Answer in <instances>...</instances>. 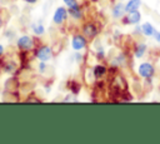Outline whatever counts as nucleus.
Instances as JSON below:
<instances>
[{"label": "nucleus", "instance_id": "1a4fd4ad", "mask_svg": "<svg viewBox=\"0 0 160 144\" xmlns=\"http://www.w3.org/2000/svg\"><path fill=\"white\" fill-rule=\"evenodd\" d=\"M5 90L8 93H14L15 89L18 88V80L15 78H9L6 81H5V85H4Z\"/></svg>", "mask_w": 160, "mask_h": 144}, {"label": "nucleus", "instance_id": "423d86ee", "mask_svg": "<svg viewBox=\"0 0 160 144\" xmlns=\"http://www.w3.org/2000/svg\"><path fill=\"white\" fill-rule=\"evenodd\" d=\"M71 46L74 50H81L86 46V39L81 35H75L71 40Z\"/></svg>", "mask_w": 160, "mask_h": 144}, {"label": "nucleus", "instance_id": "f03ea898", "mask_svg": "<svg viewBox=\"0 0 160 144\" xmlns=\"http://www.w3.org/2000/svg\"><path fill=\"white\" fill-rule=\"evenodd\" d=\"M36 58H38L39 60H41V61H48V60H50V59L52 58V50H51V48L48 46V45H42L41 48L38 49V51H36Z\"/></svg>", "mask_w": 160, "mask_h": 144}, {"label": "nucleus", "instance_id": "4468645a", "mask_svg": "<svg viewBox=\"0 0 160 144\" xmlns=\"http://www.w3.org/2000/svg\"><path fill=\"white\" fill-rule=\"evenodd\" d=\"M31 29H32V31H34L36 35H42L44 31H45L44 25H42L41 23H32V24H31Z\"/></svg>", "mask_w": 160, "mask_h": 144}, {"label": "nucleus", "instance_id": "9d476101", "mask_svg": "<svg viewBox=\"0 0 160 144\" xmlns=\"http://www.w3.org/2000/svg\"><path fill=\"white\" fill-rule=\"evenodd\" d=\"M140 5H141V0H129L128 4L125 5V10L126 13L135 11V10H139Z\"/></svg>", "mask_w": 160, "mask_h": 144}, {"label": "nucleus", "instance_id": "a211bd4d", "mask_svg": "<svg viewBox=\"0 0 160 144\" xmlns=\"http://www.w3.org/2000/svg\"><path fill=\"white\" fill-rule=\"evenodd\" d=\"M154 36H155V40L158 43H160V31H155L154 33Z\"/></svg>", "mask_w": 160, "mask_h": 144}, {"label": "nucleus", "instance_id": "f257e3e1", "mask_svg": "<svg viewBox=\"0 0 160 144\" xmlns=\"http://www.w3.org/2000/svg\"><path fill=\"white\" fill-rule=\"evenodd\" d=\"M154 73H155V69H154L152 64H150V63H141L138 68V74L141 78H145V79L152 78Z\"/></svg>", "mask_w": 160, "mask_h": 144}, {"label": "nucleus", "instance_id": "2eb2a0df", "mask_svg": "<svg viewBox=\"0 0 160 144\" xmlns=\"http://www.w3.org/2000/svg\"><path fill=\"white\" fill-rule=\"evenodd\" d=\"M92 73H94V76H95V78H101L102 75L106 74V68L102 66V65H96V66L94 68Z\"/></svg>", "mask_w": 160, "mask_h": 144}, {"label": "nucleus", "instance_id": "39448f33", "mask_svg": "<svg viewBox=\"0 0 160 144\" xmlns=\"http://www.w3.org/2000/svg\"><path fill=\"white\" fill-rule=\"evenodd\" d=\"M141 20V14L139 13V10H135V11H130L126 18H124V24H132V25H136L139 24Z\"/></svg>", "mask_w": 160, "mask_h": 144}, {"label": "nucleus", "instance_id": "9b49d317", "mask_svg": "<svg viewBox=\"0 0 160 144\" xmlns=\"http://www.w3.org/2000/svg\"><path fill=\"white\" fill-rule=\"evenodd\" d=\"M141 31L145 36H152L154 33H155V29L150 23H145V24L141 25Z\"/></svg>", "mask_w": 160, "mask_h": 144}, {"label": "nucleus", "instance_id": "7ed1b4c3", "mask_svg": "<svg viewBox=\"0 0 160 144\" xmlns=\"http://www.w3.org/2000/svg\"><path fill=\"white\" fill-rule=\"evenodd\" d=\"M18 46L21 49V50H24V51H28V50H30L32 46H34V41H32V39L29 36V35H22V36H20L19 39H18Z\"/></svg>", "mask_w": 160, "mask_h": 144}, {"label": "nucleus", "instance_id": "4be33fe9", "mask_svg": "<svg viewBox=\"0 0 160 144\" xmlns=\"http://www.w3.org/2000/svg\"><path fill=\"white\" fill-rule=\"evenodd\" d=\"M159 63H160V60H159Z\"/></svg>", "mask_w": 160, "mask_h": 144}, {"label": "nucleus", "instance_id": "6e6552de", "mask_svg": "<svg viewBox=\"0 0 160 144\" xmlns=\"http://www.w3.org/2000/svg\"><path fill=\"white\" fill-rule=\"evenodd\" d=\"M125 5L122 4V3H118V4H115V6L112 8V16L115 18V19H120V18H122L124 16V14H125Z\"/></svg>", "mask_w": 160, "mask_h": 144}, {"label": "nucleus", "instance_id": "6ab92c4d", "mask_svg": "<svg viewBox=\"0 0 160 144\" xmlns=\"http://www.w3.org/2000/svg\"><path fill=\"white\" fill-rule=\"evenodd\" d=\"M25 3H28V4H35L38 0H24Z\"/></svg>", "mask_w": 160, "mask_h": 144}, {"label": "nucleus", "instance_id": "f8f14e48", "mask_svg": "<svg viewBox=\"0 0 160 144\" xmlns=\"http://www.w3.org/2000/svg\"><path fill=\"white\" fill-rule=\"evenodd\" d=\"M145 51H146V44L140 43V44H138V45L135 46L134 55H135V58H141V56L145 54Z\"/></svg>", "mask_w": 160, "mask_h": 144}, {"label": "nucleus", "instance_id": "f3484780", "mask_svg": "<svg viewBox=\"0 0 160 144\" xmlns=\"http://www.w3.org/2000/svg\"><path fill=\"white\" fill-rule=\"evenodd\" d=\"M69 8H74V6H78V3H76V0H62Z\"/></svg>", "mask_w": 160, "mask_h": 144}, {"label": "nucleus", "instance_id": "412c9836", "mask_svg": "<svg viewBox=\"0 0 160 144\" xmlns=\"http://www.w3.org/2000/svg\"><path fill=\"white\" fill-rule=\"evenodd\" d=\"M0 26H1V20H0Z\"/></svg>", "mask_w": 160, "mask_h": 144}, {"label": "nucleus", "instance_id": "dca6fc26", "mask_svg": "<svg viewBox=\"0 0 160 144\" xmlns=\"http://www.w3.org/2000/svg\"><path fill=\"white\" fill-rule=\"evenodd\" d=\"M70 88H71L72 94H78V93H79V90H80V85H79V83H75V81H72V83H71Z\"/></svg>", "mask_w": 160, "mask_h": 144}, {"label": "nucleus", "instance_id": "ddd939ff", "mask_svg": "<svg viewBox=\"0 0 160 144\" xmlns=\"http://www.w3.org/2000/svg\"><path fill=\"white\" fill-rule=\"evenodd\" d=\"M69 14H70V16L71 18H74V19H80L81 16H82V13H81V10H80V8L79 6H74V8H69V11H68Z\"/></svg>", "mask_w": 160, "mask_h": 144}, {"label": "nucleus", "instance_id": "20e7f679", "mask_svg": "<svg viewBox=\"0 0 160 144\" xmlns=\"http://www.w3.org/2000/svg\"><path fill=\"white\" fill-rule=\"evenodd\" d=\"M66 16H68L66 9L62 8V6H60V8H58V9L55 10V13H54V15H52V21H54L55 24L60 25V24L64 23V20L66 19Z\"/></svg>", "mask_w": 160, "mask_h": 144}, {"label": "nucleus", "instance_id": "0eeeda50", "mask_svg": "<svg viewBox=\"0 0 160 144\" xmlns=\"http://www.w3.org/2000/svg\"><path fill=\"white\" fill-rule=\"evenodd\" d=\"M82 31H84V34H85L86 38H91V39L95 38L96 34H98V29H96V26H95L94 24H91V23L85 24L84 28H82Z\"/></svg>", "mask_w": 160, "mask_h": 144}, {"label": "nucleus", "instance_id": "aec40b11", "mask_svg": "<svg viewBox=\"0 0 160 144\" xmlns=\"http://www.w3.org/2000/svg\"><path fill=\"white\" fill-rule=\"evenodd\" d=\"M2 54H4V46H2L1 44H0V56H1Z\"/></svg>", "mask_w": 160, "mask_h": 144}]
</instances>
